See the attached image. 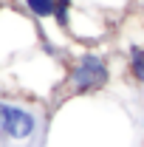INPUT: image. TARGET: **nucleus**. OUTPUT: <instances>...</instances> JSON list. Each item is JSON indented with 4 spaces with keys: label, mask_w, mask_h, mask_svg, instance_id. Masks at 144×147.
<instances>
[{
    "label": "nucleus",
    "mask_w": 144,
    "mask_h": 147,
    "mask_svg": "<svg viewBox=\"0 0 144 147\" xmlns=\"http://www.w3.org/2000/svg\"><path fill=\"white\" fill-rule=\"evenodd\" d=\"M130 3H133V0H82V3H76V6H88V9H96V11H102V14H124Z\"/></svg>",
    "instance_id": "nucleus-7"
},
{
    "label": "nucleus",
    "mask_w": 144,
    "mask_h": 147,
    "mask_svg": "<svg viewBox=\"0 0 144 147\" xmlns=\"http://www.w3.org/2000/svg\"><path fill=\"white\" fill-rule=\"evenodd\" d=\"M65 34H68L71 42H79V45H99L110 34V20H108V14H102L96 9L73 6Z\"/></svg>",
    "instance_id": "nucleus-4"
},
{
    "label": "nucleus",
    "mask_w": 144,
    "mask_h": 147,
    "mask_svg": "<svg viewBox=\"0 0 144 147\" xmlns=\"http://www.w3.org/2000/svg\"><path fill=\"white\" fill-rule=\"evenodd\" d=\"M42 31L20 6L0 3V68L40 48Z\"/></svg>",
    "instance_id": "nucleus-2"
},
{
    "label": "nucleus",
    "mask_w": 144,
    "mask_h": 147,
    "mask_svg": "<svg viewBox=\"0 0 144 147\" xmlns=\"http://www.w3.org/2000/svg\"><path fill=\"white\" fill-rule=\"evenodd\" d=\"M20 9L28 14V17L34 20L40 28H45V26H54V14H57V0H17ZM57 28V26H54ZM59 31V28H57Z\"/></svg>",
    "instance_id": "nucleus-5"
},
{
    "label": "nucleus",
    "mask_w": 144,
    "mask_h": 147,
    "mask_svg": "<svg viewBox=\"0 0 144 147\" xmlns=\"http://www.w3.org/2000/svg\"><path fill=\"white\" fill-rule=\"evenodd\" d=\"M57 6H65V9H73V6H76V0H57Z\"/></svg>",
    "instance_id": "nucleus-8"
},
{
    "label": "nucleus",
    "mask_w": 144,
    "mask_h": 147,
    "mask_svg": "<svg viewBox=\"0 0 144 147\" xmlns=\"http://www.w3.org/2000/svg\"><path fill=\"white\" fill-rule=\"evenodd\" d=\"M141 3H144V0H141Z\"/></svg>",
    "instance_id": "nucleus-9"
},
{
    "label": "nucleus",
    "mask_w": 144,
    "mask_h": 147,
    "mask_svg": "<svg viewBox=\"0 0 144 147\" xmlns=\"http://www.w3.org/2000/svg\"><path fill=\"white\" fill-rule=\"evenodd\" d=\"M113 79V68H110V57L96 48V45H82L68 54L65 59V79H62V96L73 99V96H93L102 93Z\"/></svg>",
    "instance_id": "nucleus-1"
},
{
    "label": "nucleus",
    "mask_w": 144,
    "mask_h": 147,
    "mask_svg": "<svg viewBox=\"0 0 144 147\" xmlns=\"http://www.w3.org/2000/svg\"><path fill=\"white\" fill-rule=\"evenodd\" d=\"M124 71L133 85L144 88V42H130L124 48Z\"/></svg>",
    "instance_id": "nucleus-6"
},
{
    "label": "nucleus",
    "mask_w": 144,
    "mask_h": 147,
    "mask_svg": "<svg viewBox=\"0 0 144 147\" xmlns=\"http://www.w3.org/2000/svg\"><path fill=\"white\" fill-rule=\"evenodd\" d=\"M0 133H3L6 147L34 144L42 133V116L34 105H26L17 99H3V105H0Z\"/></svg>",
    "instance_id": "nucleus-3"
}]
</instances>
